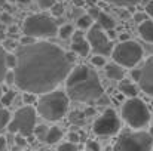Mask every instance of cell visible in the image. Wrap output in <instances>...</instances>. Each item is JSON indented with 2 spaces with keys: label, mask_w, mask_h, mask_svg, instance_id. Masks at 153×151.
I'll return each mask as SVG.
<instances>
[{
  "label": "cell",
  "mask_w": 153,
  "mask_h": 151,
  "mask_svg": "<svg viewBox=\"0 0 153 151\" xmlns=\"http://www.w3.org/2000/svg\"><path fill=\"white\" fill-rule=\"evenodd\" d=\"M15 53V85L24 92L48 94L56 89L71 71L73 64L67 59V52L45 40L19 45Z\"/></svg>",
  "instance_id": "obj_1"
},
{
  "label": "cell",
  "mask_w": 153,
  "mask_h": 151,
  "mask_svg": "<svg viewBox=\"0 0 153 151\" xmlns=\"http://www.w3.org/2000/svg\"><path fill=\"white\" fill-rule=\"evenodd\" d=\"M65 92L73 101L94 102L102 96L104 89L95 70L88 65H77L65 79Z\"/></svg>",
  "instance_id": "obj_2"
},
{
  "label": "cell",
  "mask_w": 153,
  "mask_h": 151,
  "mask_svg": "<svg viewBox=\"0 0 153 151\" xmlns=\"http://www.w3.org/2000/svg\"><path fill=\"white\" fill-rule=\"evenodd\" d=\"M68 101H70V96L67 95V92L53 89L48 94L40 95V98L37 99L36 110L39 116L43 117L45 120L58 122L67 114Z\"/></svg>",
  "instance_id": "obj_3"
},
{
  "label": "cell",
  "mask_w": 153,
  "mask_h": 151,
  "mask_svg": "<svg viewBox=\"0 0 153 151\" xmlns=\"http://www.w3.org/2000/svg\"><path fill=\"white\" fill-rule=\"evenodd\" d=\"M122 117L128 123V126L134 129H141L150 122V111L143 101L137 96H132L123 102Z\"/></svg>",
  "instance_id": "obj_4"
},
{
  "label": "cell",
  "mask_w": 153,
  "mask_h": 151,
  "mask_svg": "<svg viewBox=\"0 0 153 151\" xmlns=\"http://www.w3.org/2000/svg\"><path fill=\"white\" fill-rule=\"evenodd\" d=\"M22 33L36 39H48L58 34L56 22L48 15H31L22 24Z\"/></svg>",
  "instance_id": "obj_5"
},
{
  "label": "cell",
  "mask_w": 153,
  "mask_h": 151,
  "mask_svg": "<svg viewBox=\"0 0 153 151\" xmlns=\"http://www.w3.org/2000/svg\"><path fill=\"white\" fill-rule=\"evenodd\" d=\"M36 119H37V110L30 104H27L25 107H21L15 111V116L7 126V130L9 133L31 136L36 129Z\"/></svg>",
  "instance_id": "obj_6"
},
{
  "label": "cell",
  "mask_w": 153,
  "mask_h": 151,
  "mask_svg": "<svg viewBox=\"0 0 153 151\" xmlns=\"http://www.w3.org/2000/svg\"><path fill=\"white\" fill-rule=\"evenodd\" d=\"M111 56L114 59V62L123 65V67H135L141 58H143V48L141 45H138L134 40H122L119 45L114 46V49L111 52Z\"/></svg>",
  "instance_id": "obj_7"
},
{
  "label": "cell",
  "mask_w": 153,
  "mask_h": 151,
  "mask_svg": "<svg viewBox=\"0 0 153 151\" xmlns=\"http://www.w3.org/2000/svg\"><path fill=\"white\" fill-rule=\"evenodd\" d=\"M114 150H152L153 136L146 130L123 132L113 147Z\"/></svg>",
  "instance_id": "obj_8"
},
{
  "label": "cell",
  "mask_w": 153,
  "mask_h": 151,
  "mask_svg": "<svg viewBox=\"0 0 153 151\" xmlns=\"http://www.w3.org/2000/svg\"><path fill=\"white\" fill-rule=\"evenodd\" d=\"M88 42L91 45V50L94 53H100V55H111L113 52V43L108 39L107 33H104V28L97 22L94 24L89 30H88Z\"/></svg>",
  "instance_id": "obj_9"
},
{
  "label": "cell",
  "mask_w": 153,
  "mask_h": 151,
  "mask_svg": "<svg viewBox=\"0 0 153 151\" xmlns=\"http://www.w3.org/2000/svg\"><path fill=\"white\" fill-rule=\"evenodd\" d=\"M120 129V120L114 110H105L101 117H98L94 123V132L100 136H110L117 133Z\"/></svg>",
  "instance_id": "obj_10"
},
{
  "label": "cell",
  "mask_w": 153,
  "mask_h": 151,
  "mask_svg": "<svg viewBox=\"0 0 153 151\" xmlns=\"http://www.w3.org/2000/svg\"><path fill=\"white\" fill-rule=\"evenodd\" d=\"M138 85L143 92L153 98V55L141 67V77L138 80Z\"/></svg>",
  "instance_id": "obj_11"
},
{
  "label": "cell",
  "mask_w": 153,
  "mask_h": 151,
  "mask_svg": "<svg viewBox=\"0 0 153 151\" xmlns=\"http://www.w3.org/2000/svg\"><path fill=\"white\" fill-rule=\"evenodd\" d=\"M71 37H73V40H71V50H74L80 56H86L89 53V50H91V45L88 42V37H85L82 30L74 31Z\"/></svg>",
  "instance_id": "obj_12"
},
{
  "label": "cell",
  "mask_w": 153,
  "mask_h": 151,
  "mask_svg": "<svg viewBox=\"0 0 153 151\" xmlns=\"http://www.w3.org/2000/svg\"><path fill=\"white\" fill-rule=\"evenodd\" d=\"M89 13L92 15V18L101 25L104 30H110V28H114V25H116V21L110 16V15H107L105 12H101V10H98L97 7H92L91 10H89Z\"/></svg>",
  "instance_id": "obj_13"
},
{
  "label": "cell",
  "mask_w": 153,
  "mask_h": 151,
  "mask_svg": "<svg viewBox=\"0 0 153 151\" xmlns=\"http://www.w3.org/2000/svg\"><path fill=\"white\" fill-rule=\"evenodd\" d=\"M105 76L111 80H122L125 77V70L123 65L113 62V64H105Z\"/></svg>",
  "instance_id": "obj_14"
},
{
  "label": "cell",
  "mask_w": 153,
  "mask_h": 151,
  "mask_svg": "<svg viewBox=\"0 0 153 151\" xmlns=\"http://www.w3.org/2000/svg\"><path fill=\"white\" fill-rule=\"evenodd\" d=\"M138 33L141 36V39L147 43H153V21L152 19H146L143 22H140L138 25Z\"/></svg>",
  "instance_id": "obj_15"
},
{
  "label": "cell",
  "mask_w": 153,
  "mask_h": 151,
  "mask_svg": "<svg viewBox=\"0 0 153 151\" xmlns=\"http://www.w3.org/2000/svg\"><path fill=\"white\" fill-rule=\"evenodd\" d=\"M119 91L125 95V96H128V98H132V96H137V94H138V89H137V86L134 85V83H131V82H128V80H120V83H119Z\"/></svg>",
  "instance_id": "obj_16"
},
{
  "label": "cell",
  "mask_w": 153,
  "mask_h": 151,
  "mask_svg": "<svg viewBox=\"0 0 153 151\" xmlns=\"http://www.w3.org/2000/svg\"><path fill=\"white\" fill-rule=\"evenodd\" d=\"M61 138H62V132H61V129H59L58 126H52L51 129L48 130L46 136H45V142L53 145V144H56Z\"/></svg>",
  "instance_id": "obj_17"
},
{
  "label": "cell",
  "mask_w": 153,
  "mask_h": 151,
  "mask_svg": "<svg viewBox=\"0 0 153 151\" xmlns=\"http://www.w3.org/2000/svg\"><path fill=\"white\" fill-rule=\"evenodd\" d=\"M6 55H7V50L4 49V46H0V83L6 79V74L9 71V67L6 62Z\"/></svg>",
  "instance_id": "obj_18"
},
{
  "label": "cell",
  "mask_w": 153,
  "mask_h": 151,
  "mask_svg": "<svg viewBox=\"0 0 153 151\" xmlns=\"http://www.w3.org/2000/svg\"><path fill=\"white\" fill-rule=\"evenodd\" d=\"M92 25H94V18H92L91 13L82 15V16L77 19V27H79L80 30H86V28L89 30Z\"/></svg>",
  "instance_id": "obj_19"
},
{
  "label": "cell",
  "mask_w": 153,
  "mask_h": 151,
  "mask_svg": "<svg viewBox=\"0 0 153 151\" xmlns=\"http://www.w3.org/2000/svg\"><path fill=\"white\" fill-rule=\"evenodd\" d=\"M10 120H12V119H10V113H9L6 108H0V133H1L4 129H7Z\"/></svg>",
  "instance_id": "obj_20"
},
{
  "label": "cell",
  "mask_w": 153,
  "mask_h": 151,
  "mask_svg": "<svg viewBox=\"0 0 153 151\" xmlns=\"http://www.w3.org/2000/svg\"><path fill=\"white\" fill-rule=\"evenodd\" d=\"M73 33H74V30H73V27H71L70 24H65V25H62L61 28H58V36H59L61 39H68V37L73 36Z\"/></svg>",
  "instance_id": "obj_21"
},
{
  "label": "cell",
  "mask_w": 153,
  "mask_h": 151,
  "mask_svg": "<svg viewBox=\"0 0 153 151\" xmlns=\"http://www.w3.org/2000/svg\"><path fill=\"white\" fill-rule=\"evenodd\" d=\"M15 91H7V92H4L3 94V96H1V99H0V102H1V105H4V107H7V105H10L12 104V101H13V98H15Z\"/></svg>",
  "instance_id": "obj_22"
},
{
  "label": "cell",
  "mask_w": 153,
  "mask_h": 151,
  "mask_svg": "<svg viewBox=\"0 0 153 151\" xmlns=\"http://www.w3.org/2000/svg\"><path fill=\"white\" fill-rule=\"evenodd\" d=\"M113 4H117V6H126V7H131V6H135L138 4L141 0H107Z\"/></svg>",
  "instance_id": "obj_23"
},
{
  "label": "cell",
  "mask_w": 153,
  "mask_h": 151,
  "mask_svg": "<svg viewBox=\"0 0 153 151\" xmlns=\"http://www.w3.org/2000/svg\"><path fill=\"white\" fill-rule=\"evenodd\" d=\"M91 64L97 68L100 67H105V59H104V55H100V53H95V56H92L91 59Z\"/></svg>",
  "instance_id": "obj_24"
},
{
  "label": "cell",
  "mask_w": 153,
  "mask_h": 151,
  "mask_svg": "<svg viewBox=\"0 0 153 151\" xmlns=\"http://www.w3.org/2000/svg\"><path fill=\"white\" fill-rule=\"evenodd\" d=\"M48 127L46 126H43V124H40V126H37L36 129H34V133H36V136L39 138V139H42V141H45V136H46V133H48Z\"/></svg>",
  "instance_id": "obj_25"
},
{
  "label": "cell",
  "mask_w": 153,
  "mask_h": 151,
  "mask_svg": "<svg viewBox=\"0 0 153 151\" xmlns=\"http://www.w3.org/2000/svg\"><path fill=\"white\" fill-rule=\"evenodd\" d=\"M36 4L42 9H51L52 6L56 3V0H34Z\"/></svg>",
  "instance_id": "obj_26"
},
{
  "label": "cell",
  "mask_w": 153,
  "mask_h": 151,
  "mask_svg": "<svg viewBox=\"0 0 153 151\" xmlns=\"http://www.w3.org/2000/svg\"><path fill=\"white\" fill-rule=\"evenodd\" d=\"M6 62H7V67H9V68H15V65H16V53L7 52V55H6Z\"/></svg>",
  "instance_id": "obj_27"
},
{
  "label": "cell",
  "mask_w": 153,
  "mask_h": 151,
  "mask_svg": "<svg viewBox=\"0 0 153 151\" xmlns=\"http://www.w3.org/2000/svg\"><path fill=\"white\" fill-rule=\"evenodd\" d=\"M79 148V145L76 144V142H73V141H70V142H65V144H61L59 147H58V150L61 151H65V150H77Z\"/></svg>",
  "instance_id": "obj_28"
},
{
  "label": "cell",
  "mask_w": 153,
  "mask_h": 151,
  "mask_svg": "<svg viewBox=\"0 0 153 151\" xmlns=\"http://www.w3.org/2000/svg\"><path fill=\"white\" fill-rule=\"evenodd\" d=\"M36 96H37V95H36V94H33V92H25L22 99H24V102H25V104H30V105H31L33 102H36V101H37V98H36Z\"/></svg>",
  "instance_id": "obj_29"
},
{
  "label": "cell",
  "mask_w": 153,
  "mask_h": 151,
  "mask_svg": "<svg viewBox=\"0 0 153 151\" xmlns=\"http://www.w3.org/2000/svg\"><path fill=\"white\" fill-rule=\"evenodd\" d=\"M51 9H52V13H53L55 16H59V15H62V13H64V6H62V4H59V3H55Z\"/></svg>",
  "instance_id": "obj_30"
},
{
  "label": "cell",
  "mask_w": 153,
  "mask_h": 151,
  "mask_svg": "<svg viewBox=\"0 0 153 151\" xmlns=\"http://www.w3.org/2000/svg\"><path fill=\"white\" fill-rule=\"evenodd\" d=\"M37 39L33 37V36H28V34H24V37H21V45H30V43H34Z\"/></svg>",
  "instance_id": "obj_31"
},
{
  "label": "cell",
  "mask_w": 153,
  "mask_h": 151,
  "mask_svg": "<svg viewBox=\"0 0 153 151\" xmlns=\"http://www.w3.org/2000/svg\"><path fill=\"white\" fill-rule=\"evenodd\" d=\"M4 82H6L7 85H13V83L16 82V76H15V71H7Z\"/></svg>",
  "instance_id": "obj_32"
},
{
  "label": "cell",
  "mask_w": 153,
  "mask_h": 151,
  "mask_svg": "<svg viewBox=\"0 0 153 151\" xmlns=\"http://www.w3.org/2000/svg\"><path fill=\"white\" fill-rule=\"evenodd\" d=\"M147 16H149V15H147V12H144V13H135V15H134V21L140 24V22L146 21V19H147Z\"/></svg>",
  "instance_id": "obj_33"
},
{
  "label": "cell",
  "mask_w": 153,
  "mask_h": 151,
  "mask_svg": "<svg viewBox=\"0 0 153 151\" xmlns=\"http://www.w3.org/2000/svg\"><path fill=\"white\" fill-rule=\"evenodd\" d=\"M131 77H132L135 82H138L140 77H141V68H134V70L131 71Z\"/></svg>",
  "instance_id": "obj_34"
},
{
  "label": "cell",
  "mask_w": 153,
  "mask_h": 151,
  "mask_svg": "<svg viewBox=\"0 0 153 151\" xmlns=\"http://www.w3.org/2000/svg\"><path fill=\"white\" fill-rule=\"evenodd\" d=\"M3 46H4V49L6 50H12V49H15V48H16V45H15V42H13V40H4Z\"/></svg>",
  "instance_id": "obj_35"
},
{
  "label": "cell",
  "mask_w": 153,
  "mask_h": 151,
  "mask_svg": "<svg viewBox=\"0 0 153 151\" xmlns=\"http://www.w3.org/2000/svg\"><path fill=\"white\" fill-rule=\"evenodd\" d=\"M86 148H88V150H100V144H98V142H94V141H91V142H88V144H86Z\"/></svg>",
  "instance_id": "obj_36"
},
{
  "label": "cell",
  "mask_w": 153,
  "mask_h": 151,
  "mask_svg": "<svg viewBox=\"0 0 153 151\" xmlns=\"http://www.w3.org/2000/svg\"><path fill=\"white\" fill-rule=\"evenodd\" d=\"M146 12H147L149 16H152L153 18V0H150V1L146 4Z\"/></svg>",
  "instance_id": "obj_37"
},
{
  "label": "cell",
  "mask_w": 153,
  "mask_h": 151,
  "mask_svg": "<svg viewBox=\"0 0 153 151\" xmlns=\"http://www.w3.org/2000/svg\"><path fill=\"white\" fill-rule=\"evenodd\" d=\"M76 55H77V53H76L74 50H71V52H67V59H68V61H70V62L73 64V62L76 61V58H77Z\"/></svg>",
  "instance_id": "obj_38"
},
{
  "label": "cell",
  "mask_w": 153,
  "mask_h": 151,
  "mask_svg": "<svg viewBox=\"0 0 153 151\" xmlns=\"http://www.w3.org/2000/svg\"><path fill=\"white\" fill-rule=\"evenodd\" d=\"M7 147V139L4 136H0V151H3Z\"/></svg>",
  "instance_id": "obj_39"
},
{
  "label": "cell",
  "mask_w": 153,
  "mask_h": 151,
  "mask_svg": "<svg viewBox=\"0 0 153 151\" xmlns=\"http://www.w3.org/2000/svg\"><path fill=\"white\" fill-rule=\"evenodd\" d=\"M105 33H107V36H108V39H110V40H113V39L116 37V31H114V28L105 30Z\"/></svg>",
  "instance_id": "obj_40"
},
{
  "label": "cell",
  "mask_w": 153,
  "mask_h": 151,
  "mask_svg": "<svg viewBox=\"0 0 153 151\" xmlns=\"http://www.w3.org/2000/svg\"><path fill=\"white\" fill-rule=\"evenodd\" d=\"M68 141H73V142H77V141H79V135H77V133H73V132H71V133L68 135Z\"/></svg>",
  "instance_id": "obj_41"
},
{
  "label": "cell",
  "mask_w": 153,
  "mask_h": 151,
  "mask_svg": "<svg viewBox=\"0 0 153 151\" xmlns=\"http://www.w3.org/2000/svg\"><path fill=\"white\" fill-rule=\"evenodd\" d=\"M0 19H1L3 22H10V19H12V18H10L7 13H1V15H0Z\"/></svg>",
  "instance_id": "obj_42"
},
{
  "label": "cell",
  "mask_w": 153,
  "mask_h": 151,
  "mask_svg": "<svg viewBox=\"0 0 153 151\" xmlns=\"http://www.w3.org/2000/svg\"><path fill=\"white\" fill-rule=\"evenodd\" d=\"M16 31H18L16 27H10V28H9V33H10V34H16Z\"/></svg>",
  "instance_id": "obj_43"
},
{
  "label": "cell",
  "mask_w": 153,
  "mask_h": 151,
  "mask_svg": "<svg viewBox=\"0 0 153 151\" xmlns=\"http://www.w3.org/2000/svg\"><path fill=\"white\" fill-rule=\"evenodd\" d=\"M4 39V33H3V30L0 28V40H3Z\"/></svg>",
  "instance_id": "obj_44"
},
{
  "label": "cell",
  "mask_w": 153,
  "mask_h": 151,
  "mask_svg": "<svg viewBox=\"0 0 153 151\" xmlns=\"http://www.w3.org/2000/svg\"><path fill=\"white\" fill-rule=\"evenodd\" d=\"M122 40H128V36H126V34H123V36H120V42H122Z\"/></svg>",
  "instance_id": "obj_45"
},
{
  "label": "cell",
  "mask_w": 153,
  "mask_h": 151,
  "mask_svg": "<svg viewBox=\"0 0 153 151\" xmlns=\"http://www.w3.org/2000/svg\"><path fill=\"white\" fill-rule=\"evenodd\" d=\"M19 3H30V0H18Z\"/></svg>",
  "instance_id": "obj_46"
},
{
  "label": "cell",
  "mask_w": 153,
  "mask_h": 151,
  "mask_svg": "<svg viewBox=\"0 0 153 151\" xmlns=\"http://www.w3.org/2000/svg\"><path fill=\"white\" fill-rule=\"evenodd\" d=\"M3 94H4V92H3V89L0 88V99H1V96H3Z\"/></svg>",
  "instance_id": "obj_47"
},
{
  "label": "cell",
  "mask_w": 153,
  "mask_h": 151,
  "mask_svg": "<svg viewBox=\"0 0 153 151\" xmlns=\"http://www.w3.org/2000/svg\"><path fill=\"white\" fill-rule=\"evenodd\" d=\"M150 133H152V136H153V126L150 127Z\"/></svg>",
  "instance_id": "obj_48"
}]
</instances>
